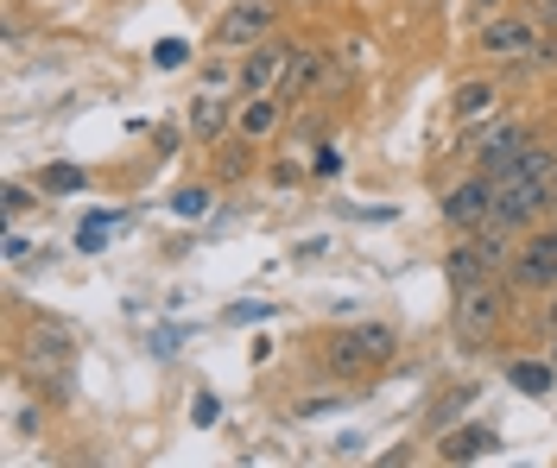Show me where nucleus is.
I'll return each mask as SVG.
<instances>
[{"label":"nucleus","instance_id":"c85d7f7f","mask_svg":"<svg viewBox=\"0 0 557 468\" xmlns=\"http://www.w3.org/2000/svg\"><path fill=\"white\" fill-rule=\"evenodd\" d=\"M532 64H557V38H539L532 45Z\"/></svg>","mask_w":557,"mask_h":468},{"label":"nucleus","instance_id":"9b49d317","mask_svg":"<svg viewBox=\"0 0 557 468\" xmlns=\"http://www.w3.org/2000/svg\"><path fill=\"white\" fill-rule=\"evenodd\" d=\"M507 286L514 291H545V298L557 291V253L545 248L539 235L514 248V260H507Z\"/></svg>","mask_w":557,"mask_h":468},{"label":"nucleus","instance_id":"4468645a","mask_svg":"<svg viewBox=\"0 0 557 468\" xmlns=\"http://www.w3.org/2000/svg\"><path fill=\"white\" fill-rule=\"evenodd\" d=\"M324 361H330V374H342V380H355V374L380 367L362 329H336V336H330V349H324Z\"/></svg>","mask_w":557,"mask_h":468},{"label":"nucleus","instance_id":"f3484780","mask_svg":"<svg viewBox=\"0 0 557 468\" xmlns=\"http://www.w3.org/2000/svg\"><path fill=\"white\" fill-rule=\"evenodd\" d=\"M38 190H45V197H76V190H89V172L71 165V159H58V165L38 172Z\"/></svg>","mask_w":557,"mask_h":468},{"label":"nucleus","instance_id":"2f4dec72","mask_svg":"<svg viewBox=\"0 0 557 468\" xmlns=\"http://www.w3.org/2000/svg\"><path fill=\"white\" fill-rule=\"evenodd\" d=\"M545 197H552V216H557V178H552V184H545Z\"/></svg>","mask_w":557,"mask_h":468},{"label":"nucleus","instance_id":"393cba45","mask_svg":"<svg viewBox=\"0 0 557 468\" xmlns=\"http://www.w3.org/2000/svg\"><path fill=\"white\" fill-rule=\"evenodd\" d=\"M26 203H33V197H26V184H7V222L26 216Z\"/></svg>","mask_w":557,"mask_h":468},{"label":"nucleus","instance_id":"72a5a7b5","mask_svg":"<svg viewBox=\"0 0 557 468\" xmlns=\"http://www.w3.org/2000/svg\"><path fill=\"white\" fill-rule=\"evenodd\" d=\"M552 329H557V291H552Z\"/></svg>","mask_w":557,"mask_h":468},{"label":"nucleus","instance_id":"c9c22d12","mask_svg":"<svg viewBox=\"0 0 557 468\" xmlns=\"http://www.w3.org/2000/svg\"><path fill=\"white\" fill-rule=\"evenodd\" d=\"M304 7H311V0H304Z\"/></svg>","mask_w":557,"mask_h":468},{"label":"nucleus","instance_id":"7c9ffc66","mask_svg":"<svg viewBox=\"0 0 557 468\" xmlns=\"http://www.w3.org/2000/svg\"><path fill=\"white\" fill-rule=\"evenodd\" d=\"M539 241H545V248L557 253V228H539Z\"/></svg>","mask_w":557,"mask_h":468},{"label":"nucleus","instance_id":"f8f14e48","mask_svg":"<svg viewBox=\"0 0 557 468\" xmlns=\"http://www.w3.org/2000/svg\"><path fill=\"white\" fill-rule=\"evenodd\" d=\"M501 450V431L494 425H463V431H438V456L444 463H482Z\"/></svg>","mask_w":557,"mask_h":468},{"label":"nucleus","instance_id":"6ab92c4d","mask_svg":"<svg viewBox=\"0 0 557 468\" xmlns=\"http://www.w3.org/2000/svg\"><path fill=\"white\" fill-rule=\"evenodd\" d=\"M507 387H514V393L545 399L552 393V367H545V361H507Z\"/></svg>","mask_w":557,"mask_h":468},{"label":"nucleus","instance_id":"0eeeda50","mask_svg":"<svg viewBox=\"0 0 557 468\" xmlns=\"http://www.w3.org/2000/svg\"><path fill=\"white\" fill-rule=\"evenodd\" d=\"M539 26L532 20H520V13H501V20H488L482 33H476V51L482 58H494V64H520V58H532V45H539Z\"/></svg>","mask_w":557,"mask_h":468},{"label":"nucleus","instance_id":"2eb2a0df","mask_svg":"<svg viewBox=\"0 0 557 468\" xmlns=\"http://www.w3.org/2000/svg\"><path fill=\"white\" fill-rule=\"evenodd\" d=\"M494 102H501V83H488V76H469V83H456V96H450V114H456V121H482Z\"/></svg>","mask_w":557,"mask_h":468},{"label":"nucleus","instance_id":"c756f323","mask_svg":"<svg viewBox=\"0 0 557 468\" xmlns=\"http://www.w3.org/2000/svg\"><path fill=\"white\" fill-rule=\"evenodd\" d=\"M228 83V64H203V89H223Z\"/></svg>","mask_w":557,"mask_h":468},{"label":"nucleus","instance_id":"aec40b11","mask_svg":"<svg viewBox=\"0 0 557 468\" xmlns=\"http://www.w3.org/2000/svg\"><path fill=\"white\" fill-rule=\"evenodd\" d=\"M469 405H476V387H456L450 399H438V405H431V418H425V425H431V431H450Z\"/></svg>","mask_w":557,"mask_h":468},{"label":"nucleus","instance_id":"9d476101","mask_svg":"<svg viewBox=\"0 0 557 468\" xmlns=\"http://www.w3.org/2000/svg\"><path fill=\"white\" fill-rule=\"evenodd\" d=\"M526 146H532V127H520V121L488 127V134H476V172H488V178L514 172V159H520Z\"/></svg>","mask_w":557,"mask_h":468},{"label":"nucleus","instance_id":"b1692460","mask_svg":"<svg viewBox=\"0 0 557 468\" xmlns=\"http://www.w3.org/2000/svg\"><path fill=\"white\" fill-rule=\"evenodd\" d=\"M152 64H159V71H178V64H190V45L185 38H165V45L152 51Z\"/></svg>","mask_w":557,"mask_h":468},{"label":"nucleus","instance_id":"a211bd4d","mask_svg":"<svg viewBox=\"0 0 557 468\" xmlns=\"http://www.w3.org/2000/svg\"><path fill=\"white\" fill-rule=\"evenodd\" d=\"M501 178H507V172H501ZM514 178H539V184H552V178H557V146L532 140V146L520 152V159H514Z\"/></svg>","mask_w":557,"mask_h":468},{"label":"nucleus","instance_id":"bb28decb","mask_svg":"<svg viewBox=\"0 0 557 468\" xmlns=\"http://www.w3.org/2000/svg\"><path fill=\"white\" fill-rule=\"evenodd\" d=\"M216 412H223L216 399H210V393H197V405H190V418H197V425H216Z\"/></svg>","mask_w":557,"mask_h":468},{"label":"nucleus","instance_id":"4be33fe9","mask_svg":"<svg viewBox=\"0 0 557 468\" xmlns=\"http://www.w3.org/2000/svg\"><path fill=\"white\" fill-rule=\"evenodd\" d=\"M362 336H368V349H374V361H380V367L400 355V329H393V324H362Z\"/></svg>","mask_w":557,"mask_h":468},{"label":"nucleus","instance_id":"1a4fd4ad","mask_svg":"<svg viewBox=\"0 0 557 468\" xmlns=\"http://www.w3.org/2000/svg\"><path fill=\"white\" fill-rule=\"evenodd\" d=\"M444 279L450 291H463V286H488V279H507V266L494 260V253L482 248V235H469V241H456V248L444 253Z\"/></svg>","mask_w":557,"mask_h":468},{"label":"nucleus","instance_id":"5701e85b","mask_svg":"<svg viewBox=\"0 0 557 468\" xmlns=\"http://www.w3.org/2000/svg\"><path fill=\"white\" fill-rule=\"evenodd\" d=\"M210 203H216V197H210V184H190V190H178V197H172V210H178V216H203Z\"/></svg>","mask_w":557,"mask_h":468},{"label":"nucleus","instance_id":"412c9836","mask_svg":"<svg viewBox=\"0 0 557 468\" xmlns=\"http://www.w3.org/2000/svg\"><path fill=\"white\" fill-rule=\"evenodd\" d=\"M114 228H121V216H89L83 228H76V248H83V253H102Z\"/></svg>","mask_w":557,"mask_h":468},{"label":"nucleus","instance_id":"a878e982","mask_svg":"<svg viewBox=\"0 0 557 468\" xmlns=\"http://www.w3.org/2000/svg\"><path fill=\"white\" fill-rule=\"evenodd\" d=\"M266 304H228V324H261Z\"/></svg>","mask_w":557,"mask_h":468},{"label":"nucleus","instance_id":"dca6fc26","mask_svg":"<svg viewBox=\"0 0 557 468\" xmlns=\"http://www.w3.org/2000/svg\"><path fill=\"white\" fill-rule=\"evenodd\" d=\"M273 127H279V96H248L241 114H235V134L241 140H266Z\"/></svg>","mask_w":557,"mask_h":468},{"label":"nucleus","instance_id":"20e7f679","mask_svg":"<svg viewBox=\"0 0 557 468\" xmlns=\"http://www.w3.org/2000/svg\"><path fill=\"white\" fill-rule=\"evenodd\" d=\"M273 20H279L273 0H235L223 20L210 26V45H216V51H254V45L273 33Z\"/></svg>","mask_w":557,"mask_h":468},{"label":"nucleus","instance_id":"ddd939ff","mask_svg":"<svg viewBox=\"0 0 557 468\" xmlns=\"http://www.w3.org/2000/svg\"><path fill=\"white\" fill-rule=\"evenodd\" d=\"M228 127H235V114H228L223 89H203V96L190 102V140L197 146H223Z\"/></svg>","mask_w":557,"mask_h":468},{"label":"nucleus","instance_id":"cd10ccee","mask_svg":"<svg viewBox=\"0 0 557 468\" xmlns=\"http://www.w3.org/2000/svg\"><path fill=\"white\" fill-rule=\"evenodd\" d=\"M26 253H33V241H26L20 228H7V260H26Z\"/></svg>","mask_w":557,"mask_h":468},{"label":"nucleus","instance_id":"f704fd0d","mask_svg":"<svg viewBox=\"0 0 557 468\" xmlns=\"http://www.w3.org/2000/svg\"><path fill=\"white\" fill-rule=\"evenodd\" d=\"M545 13H552V20H557V0H545Z\"/></svg>","mask_w":557,"mask_h":468},{"label":"nucleus","instance_id":"7ed1b4c3","mask_svg":"<svg viewBox=\"0 0 557 468\" xmlns=\"http://www.w3.org/2000/svg\"><path fill=\"white\" fill-rule=\"evenodd\" d=\"M552 216V197H545V184L539 178H494V228H507V235H520L532 222Z\"/></svg>","mask_w":557,"mask_h":468},{"label":"nucleus","instance_id":"423d86ee","mask_svg":"<svg viewBox=\"0 0 557 468\" xmlns=\"http://www.w3.org/2000/svg\"><path fill=\"white\" fill-rule=\"evenodd\" d=\"M444 222H450V228H463V235L488 228V222H494V178L476 172V178L450 184V190H444Z\"/></svg>","mask_w":557,"mask_h":468},{"label":"nucleus","instance_id":"6e6552de","mask_svg":"<svg viewBox=\"0 0 557 468\" xmlns=\"http://www.w3.org/2000/svg\"><path fill=\"white\" fill-rule=\"evenodd\" d=\"M286 71H292V51H286V45H273V38H261V45L241 58V71H235V89H241V96H279Z\"/></svg>","mask_w":557,"mask_h":468},{"label":"nucleus","instance_id":"f257e3e1","mask_svg":"<svg viewBox=\"0 0 557 468\" xmlns=\"http://www.w3.org/2000/svg\"><path fill=\"white\" fill-rule=\"evenodd\" d=\"M507 279H488V286H463L450 291V336L463 342V349H482L488 336L501 329V317H507Z\"/></svg>","mask_w":557,"mask_h":468},{"label":"nucleus","instance_id":"473e14b6","mask_svg":"<svg viewBox=\"0 0 557 468\" xmlns=\"http://www.w3.org/2000/svg\"><path fill=\"white\" fill-rule=\"evenodd\" d=\"M476 7H482V13H494V7H507V0H476Z\"/></svg>","mask_w":557,"mask_h":468},{"label":"nucleus","instance_id":"39448f33","mask_svg":"<svg viewBox=\"0 0 557 468\" xmlns=\"http://www.w3.org/2000/svg\"><path fill=\"white\" fill-rule=\"evenodd\" d=\"M336 89H342V64H336L330 51H317V45L292 51V71L279 83L286 102H311V96H336Z\"/></svg>","mask_w":557,"mask_h":468},{"label":"nucleus","instance_id":"f03ea898","mask_svg":"<svg viewBox=\"0 0 557 468\" xmlns=\"http://www.w3.org/2000/svg\"><path fill=\"white\" fill-rule=\"evenodd\" d=\"M20 374L38 380V387H51V393H71L76 387V342L64 324H38L26 336V349H20Z\"/></svg>","mask_w":557,"mask_h":468}]
</instances>
